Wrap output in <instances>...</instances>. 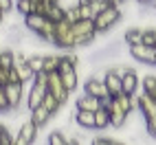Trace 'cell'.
Instances as JSON below:
<instances>
[{
	"label": "cell",
	"instance_id": "7c38bea8",
	"mask_svg": "<svg viewBox=\"0 0 156 145\" xmlns=\"http://www.w3.org/2000/svg\"><path fill=\"white\" fill-rule=\"evenodd\" d=\"M73 33L75 35H92V33H97L95 18H79L77 22H73Z\"/></svg>",
	"mask_w": 156,
	"mask_h": 145
},
{
	"label": "cell",
	"instance_id": "277c9868",
	"mask_svg": "<svg viewBox=\"0 0 156 145\" xmlns=\"http://www.w3.org/2000/svg\"><path fill=\"white\" fill-rule=\"evenodd\" d=\"M37 130H40V126L33 121V119H27L22 126H20V130H18V136H16V145H31L35 141V136H37Z\"/></svg>",
	"mask_w": 156,
	"mask_h": 145
},
{
	"label": "cell",
	"instance_id": "9a60e30c",
	"mask_svg": "<svg viewBox=\"0 0 156 145\" xmlns=\"http://www.w3.org/2000/svg\"><path fill=\"white\" fill-rule=\"evenodd\" d=\"M73 119H75L77 126L81 128H95V112H90V110H79L75 108V115H73Z\"/></svg>",
	"mask_w": 156,
	"mask_h": 145
},
{
	"label": "cell",
	"instance_id": "f35d334b",
	"mask_svg": "<svg viewBox=\"0 0 156 145\" xmlns=\"http://www.w3.org/2000/svg\"><path fill=\"white\" fill-rule=\"evenodd\" d=\"M2 20H5V11L0 9V22H2Z\"/></svg>",
	"mask_w": 156,
	"mask_h": 145
},
{
	"label": "cell",
	"instance_id": "6da1fadb",
	"mask_svg": "<svg viewBox=\"0 0 156 145\" xmlns=\"http://www.w3.org/2000/svg\"><path fill=\"white\" fill-rule=\"evenodd\" d=\"M123 11H121V7L117 5H110L108 9H103V11H99L95 16V29H97V33H108L110 29L117 27V22L121 20Z\"/></svg>",
	"mask_w": 156,
	"mask_h": 145
},
{
	"label": "cell",
	"instance_id": "484cf974",
	"mask_svg": "<svg viewBox=\"0 0 156 145\" xmlns=\"http://www.w3.org/2000/svg\"><path fill=\"white\" fill-rule=\"evenodd\" d=\"M48 145H66V132L64 130H53L48 134Z\"/></svg>",
	"mask_w": 156,
	"mask_h": 145
},
{
	"label": "cell",
	"instance_id": "4fadbf2b",
	"mask_svg": "<svg viewBox=\"0 0 156 145\" xmlns=\"http://www.w3.org/2000/svg\"><path fill=\"white\" fill-rule=\"evenodd\" d=\"M75 108L95 112V110H99V108H101V99H99V97H95V95H88V92H84V95H81V97L77 99Z\"/></svg>",
	"mask_w": 156,
	"mask_h": 145
},
{
	"label": "cell",
	"instance_id": "f546056e",
	"mask_svg": "<svg viewBox=\"0 0 156 145\" xmlns=\"http://www.w3.org/2000/svg\"><path fill=\"white\" fill-rule=\"evenodd\" d=\"M86 2L95 9V13H99V11H103V9H108L112 5V0H86Z\"/></svg>",
	"mask_w": 156,
	"mask_h": 145
},
{
	"label": "cell",
	"instance_id": "ac0fdd59",
	"mask_svg": "<svg viewBox=\"0 0 156 145\" xmlns=\"http://www.w3.org/2000/svg\"><path fill=\"white\" fill-rule=\"evenodd\" d=\"M106 128H110V110L101 106L99 110H95V130H106Z\"/></svg>",
	"mask_w": 156,
	"mask_h": 145
},
{
	"label": "cell",
	"instance_id": "9c48e42d",
	"mask_svg": "<svg viewBox=\"0 0 156 145\" xmlns=\"http://www.w3.org/2000/svg\"><path fill=\"white\" fill-rule=\"evenodd\" d=\"M139 110H141V115H143L145 121L156 119V99L150 95V92H145V90H143V95H139Z\"/></svg>",
	"mask_w": 156,
	"mask_h": 145
},
{
	"label": "cell",
	"instance_id": "8992f818",
	"mask_svg": "<svg viewBox=\"0 0 156 145\" xmlns=\"http://www.w3.org/2000/svg\"><path fill=\"white\" fill-rule=\"evenodd\" d=\"M5 90H7V99H9V108H18L20 103H22L24 99H27V95H24V81H9V84L5 86Z\"/></svg>",
	"mask_w": 156,
	"mask_h": 145
},
{
	"label": "cell",
	"instance_id": "3957f363",
	"mask_svg": "<svg viewBox=\"0 0 156 145\" xmlns=\"http://www.w3.org/2000/svg\"><path fill=\"white\" fill-rule=\"evenodd\" d=\"M128 48H130V57L132 59L141 62V64H152V66L156 64V46H147V44L139 42V44H132Z\"/></svg>",
	"mask_w": 156,
	"mask_h": 145
},
{
	"label": "cell",
	"instance_id": "74e56055",
	"mask_svg": "<svg viewBox=\"0 0 156 145\" xmlns=\"http://www.w3.org/2000/svg\"><path fill=\"white\" fill-rule=\"evenodd\" d=\"M150 95H152V97H154V99H156V86H154V88H152V90H150Z\"/></svg>",
	"mask_w": 156,
	"mask_h": 145
},
{
	"label": "cell",
	"instance_id": "8fae6325",
	"mask_svg": "<svg viewBox=\"0 0 156 145\" xmlns=\"http://www.w3.org/2000/svg\"><path fill=\"white\" fill-rule=\"evenodd\" d=\"M103 81H106V88L110 92V97H117L119 92H123V81H121V77L112 68H106V72H103Z\"/></svg>",
	"mask_w": 156,
	"mask_h": 145
},
{
	"label": "cell",
	"instance_id": "f1b7e54d",
	"mask_svg": "<svg viewBox=\"0 0 156 145\" xmlns=\"http://www.w3.org/2000/svg\"><path fill=\"white\" fill-rule=\"evenodd\" d=\"M13 141H16V139L11 136V132H9V128L0 123V145H11Z\"/></svg>",
	"mask_w": 156,
	"mask_h": 145
},
{
	"label": "cell",
	"instance_id": "30bf717a",
	"mask_svg": "<svg viewBox=\"0 0 156 145\" xmlns=\"http://www.w3.org/2000/svg\"><path fill=\"white\" fill-rule=\"evenodd\" d=\"M13 68L18 70V75H20V79H22V81H33L35 72L31 70V66H29V59L24 57V53H16Z\"/></svg>",
	"mask_w": 156,
	"mask_h": 145
},
{
	"label": "cell",
	"instance_id": "d6a6232c",
	"mask_svg": "<svg viewBox=\"0 0 156 145\" xmlns=\"http://www.w3.org/2000/svg\"><path fill=\"white\" fill-rule=\"evenodd\" d=\"M92 143H95V145H119L121 141L119 139H110V136H97Z\"/></svg>",
	"mask_w": 156,
	"mask_h": 145
},
{
	"label": "cell",
	"instance_id": "836d02e7",
	"mask_svg": "<svg viewBox=\"0 0 156 145\" xmlns=\"http://www.w3.org/2000/svg\"><path fill=\"white\" fill-rule=\"evenodd\" d=\"M145 132L156 139V119H147V121H145Z\"/></svg>",
	"mask_w": 156,
	"mask_h": 145
},
{
	"label": "cell",
	"instance_id": "8d00e7d4",
	"mask_svg": "<svg viewBox=\"0 0 156 145\" xmlns=\"http://www.w3.org/2000/svg\"><path fill=\"white\" fill-rule=\"evenodd\" d=\"M123 2H128V0H112V5H117V7H121Z\"/></svg>",
	"mask_w": 156,
	"mask_h": 145
},
{
	"label": "cell",
	"instance_id": "1f68e13d",
	"mask_svg": "<svg viewBox=\"0 0 156 145\" xmlns=\"http://www.w3.org/2000/svg\"><path fill=\"white\" fill-rule=\"evenodd\" d=\"M7 110H11V108H9L7 90H5V86H2V84H0V112H7Z\"/></svg>",
	"mask_w": 156,
	"mask_h": 145
},
{
	"label": "cell",
	"instance_id": "e575fe53",
	"mask_svg": "<svg viewBox=\"0 0 156 145\" xmlns=\"http://www.w3.org/2000/svg\"><path fill=\"white\" fill-rule=\"evenodd\" d=\"M13 7H16V2H13V0H0V9H2L5 13L13 11Z\"/></svg>",
	"mask_w": 156,
	"mask_h": 145
},
{
	"label": "cell",
	"instance_id": "7a4b0ae2",
	"mask_svg": "<svg viewBox=\"0 0 156 145\" xmlns=\"http://www.w3.org/2000/svg\"><path fill=\"white\" fill-rule=\"evenodd\" d=\"M55 46L73 51L75 48V33H73V22L68 18H62L55 22Z\"/></svg>",
	"mask_w": 156,
	"mask_h": 145
},
{
	"label": "cell",
	"instance_id": "7402d4cb",
	"mask_svg": "<svg viewBox=\"0 0 156 145\" xmlns=\"http://www.w3.org/2000/svg\"><path fill=\"white\" fill-rule=\"evenodd\" d=\"M59 59H62L59 53H48V55H44V70H46V72L57 70V68H59Z\"/></svg>",
	"mask_w": 156,
	"mask_h": 145
},
{
	"label": "cell",
	"instance_id": "44dd1931",
	"mask_svg": "<svg viewBox=\"0 0 156 145\" xmlns=\"http://www.w3.org/2000/svg\"><path fill=\"white\" fill-rule=\"evenodd\" d=\"M42 106L44 108H48L51 112H53V115H57V112L62 110V106H64V103H62L55 95H51V92H46V95H44V101H42Z\"/></svg>",
	"mask_w": 156,
	"mask_h": 145
},
{
	"label": "cell",
	"instance_id": "4316f807",
	"mask_svg": "<svg viewBox=\"0 0 156 145\" xmlns=\"http://www.w3.org/2000/svg\"><path fill=\"white\" fill-rule=\"evenodd\" d=\"M77 9H79V18H95V16H97L95 9H92L86 0H79V2H77Z\"/></svg>",
	"mask_w": 156,
	"mask_h": 145
},
{
	"label": "cell",
	"instance_id": "e0dca14e",
	"mask_svg": "<svg viewBox=\"0 0 156 145\" xmlns=\"http://www.w3.org/2000/svg\"><path fill=\"white\" fill-rule=\"evenodd\" d=\"M51 117H55V115H53V112H51L48 108H44L42 103H40L37 108H33V110H31V119H33L40 128H42V126H46V123L51 121Z\"/></svg>",
	"mask_w": 156,
	"mask_h": 145
},
{
	"label": "cell",
	"instance_id": "603a6c76",
	"mask_svg": "<svg viewBox=\"0 0 156 145\" xmlns=\"http://www.w3.org/2000/svg\"><path fill=\"white\" fill-rule=\"evenodd\" d=\"M13 59H16V51H11V48H2L0 51V66L2 68H11Z\"/></svg>",
	"mask_w": 156,
	"mask_h": 145
},
{
	"label": "cell",
	"instance_id": "83f0119b",
	"mask_svg": "<svg viewBox=\"0 0 156 145\" xmlns=\"http://www.w3.org/2000/svg\"><path fill=\"white\" fill-rule=\"evenodd\" d=\"M143 44H147V46H156V27H147V29H143Z\"/></svg>",
	"mask_w": 156,
	"mask_h": 145
},
{
	"label": "cell",
	"instance_id": "cb8c5ba5",
	"mask_svg": "<svg viewBox=\"0 0 156 145\" xmlns=\"http://www.w3.org/2000/svg\"><path fill=\"white\" fill-rule=\"evenodd\" d=\"M16 11L20 13V16H29V13H33V0H16Z\"/></svg>",
	"mask_w": 156,
	"mask_h": 145
},
{
	"label": "cell",
	"instance_id": "d6986e66",
	"mask_svg": "<svg viewBox=\"0 0 156 145\" xmlns=\"http://www.w3.org/2000/svg\"><path fill=\"white\" fill-rule=\"evenodd\" d=\"M123 42H126L128 46L143 42V29H139V27H130V29L126 31V35H123Z\"/></svg>",
	"mask_w": 156,
	"mask_h": 145
},
{
	"label": "cell",
	"instance_id": "d4e9b609",
	"mask_svg": "<svg viewBox=\"0 0 156 145\" xmlns=\"http://www.w3.org/2000/svg\"><path fill=\"white\" fill-rule=\"evenodd\" d=\"M27 59H29V66H31V70H33V72L44 70V55L35 53V55H29Z\"/></svg>",
	"mask_w": 156,
	"mask_h": 145
},
{
	"label": "cell",
	"instance_id": "2e32d148",
	"mask_svg": "<svg viewBox=\"0 0 156 145\" xmlns=\"http://www.w3.org/2000/svg\"><path fill=\"white\" fill-rule=\"evenodd\" d=\"M44 22H46V16H42V13H29V16H24V27L31 31V33H37L40 29L44 27Z\"/></svg>",
	"mask_w": 156,
	"mask_h": 145
},
{
	"label": "cell",
	"instance_id": "5b68a950",
	"mask_svg": "<svg viewBox=\"0 0 156 145\" xmlns=\"http://www.w3.org/2000/svg\"><path fill=\"white\" fill-rule=\"evenodd\" d=\"M48 92H51V95H55L62 103H66V101H68L70 90L64 86V81H62V77H59V70L48 72Z\"/></svg>",
	"mask_w": 156,
	"mask_h": 145
},
{
	"label": "cell",
	"instance_id": "d590c367",
	"mask_svg": "<svg viewBox=\"0 0 156 145\" xmlns=\"http://www.w3.org/2000/svg\"><path fill=\"white\" fill-rule=\"evenodd\" d=\"M0 84H2V86L9 84V68H2V66H0Z\"/></svg>",
	"mask_w": 156,
	"mask_h": 145
},
{
	"label": "cell",
	"instance_id": "4dcf8cb0",
	"mask_svg": "<svg viewBox=\"0 0 156 145\" xmlns=\"http://www.w3.org/2000/svg\"><path fill=\"white\" fill-rule=\"evenodd\" d=\"M141 86H143L145 92H150V90L156 86V75H145V77L141 79Z\"/></svg>",
	"mask_w": 156,
	"mask_h": 145
},
{
	"label": "cell",
	"instance_id": "5bb4252c",
	"mask_svg": "<svg viewBox=\"0 0 156 145\" xmlns=\"http://www.w3.org/2000/svg\"><path fill=\"white\" fill-rule=\"evenodd\" d=\"M121 81H123V92H128V95H134L136 88H139V84H141V79H139V75H136L134 68H130L126 75L121 77Z\"/></svg>",
	"mask_w": 156,
	"mask_h": 145
},
{
	"label": "cell",
	"instance_id": "52a82bcc",
	"mask_svg": "<svg viewBox=\"0 0 156 145\" xmlns=\"http://www.w3.org/2000/svg\"><path fill=\"white\" fill-rule=\"evenodd\" d=\"M48 92V88L44 86V84H37V81H33L31 84V88H29V92H27V108L29 110H33V108H37L40 103L44 101V95Z\"/></svg>",
	"mask_w": 156,
	"mask_h": 145
},
{
	"label": "cell",
	"instance_id": "ba28073f",
	"mask_svg": "<svg viewBox=\"0 0 156 145\" xmlns=\"http://www.w3.org/2000/svg\"><path fill=\"white\" fill-rule=\"evenodd\" d=\"M84 92H88V95H95V97H99V99L110 97V92H108V88H106V81H103V77H95V75L86 79Z\"/></svg>",
	"mask_w": 156,
	"mask_h": 145
},
{
	"label": "cell",
	"instance_id": "ffe728a7",
	"mask_svg": "<svg viewBox=\"0 0 156 145\" xmlns=\"http://www.w3.org/2000/svg\"><path fill=\"white\" fill-rule=\"evenodd\" d=\"M46 18H48V20H53V22H59L62 18H66V7L62 5V2H51Z\"/></svg>",
	"mask_w": 156,
	"mask_h": 145
}]
</instances>
